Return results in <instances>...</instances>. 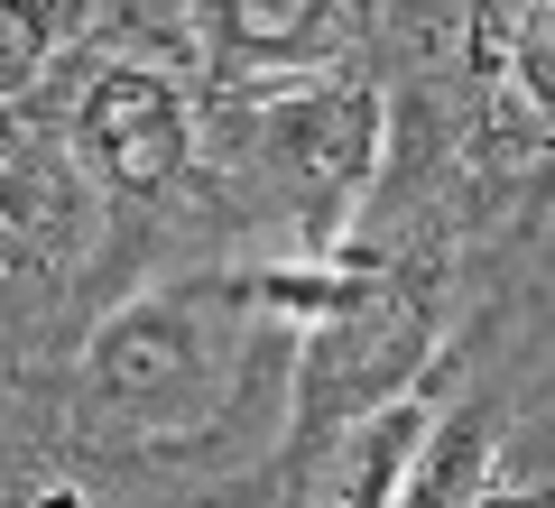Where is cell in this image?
<instances>
[{
  "mask_svg": "<svg viewBox=\"0 0 555 508\" xmlns=\"http://www.w3.org/2000/svg\"><path fill=\"white\" fill-rule=\"evenodd\" d=\"M241 277H167L112 305L83 342V416L130 444H185L222 416L250 333Z\"/></svg>",
  "mask_w": 555,
  "mask_h": 508,
  "instance_id": "1",
  "label": "cell"
},
{
  "mask_svg": "<svg viewBox=\"0 0 555 508\" xmlns=\"http://www.w3.org/2000/svg\"><path fill=\"white\" fill-rule=\"evenodd\" d=\"M436 352V314L416 305L408 287H379V277H343L334 305L306 314V342H297V463L343 434L352 416L389 407V398H416V370Z\"/></svg>",
  "mask_w": 555,
  "mask_h": 508,
  "instance_id": "2",
  "label": "cell"
},
{
  "mask_svg": "<svg viewBox=\"0 0 555 508\" xmlns=\"http://www.w3.org/2000/svg\"><path fill=\"white\" fill-rule=\"evenodd\" d=\"M379 139H389V102L371 75H297L269 83L259 102V148L306 204H315V240H334V222H352L361 185L379 167Z\"/></svg>",
  "mask_w": 555,
  "mask_h": 508,
  "instance_id": "3",
  "label": "cell"
},
{
  "mask_svg": "<svg viewBox=\"0 0 555 508\" xmlns=\"http://www.w3.org/2000/svg\"><path fill=\"white\" fill-rule=\"evenodd\" d=\"M65 148H75L83 185L93 195H167L185 177V157H195V102H185L177 75L158 65H93L75 83V112H65Z\"/></svg>",
  "mask_w": 555,
  "mask_h": 508,
  "instance_id": "4",
  "label": "cell"
},
{
  "mask_svg": "<svg viewBox=\"0 0 555 508\" xmlns=\"http://www.w3.org/2000/svg\"><path fill=\"white\" fill-rule=\"evenodd\" d=\"M93 232V185H83L65 130L0 112V277L10 287H56Z\"/></svg>",
  "mask_w": 555,
  "mask_h": 508,
  "instance_id": "5",
  "label": "cell"
},
{
  "mask_svg": "<svg viewBox=\"0 0 555 508\" xmlns=\"http://www.w3.org/2000/svg\"><path fill=\"white\" fill-rule=\"evenodd\" d=\"M352 38V0H204V65L222 83L334 75Z\"/></svg>",
  "mask_w": 555,
  "mask_h": 508,
  "instance_id": "6",
  "label": "cell"
},
{
  "mask_svg": "<svg viewBox=\"0 0 555 508\" xmlns=\"http://www.w3.org/2000/svg\"><path fill=\"white\" fill-rule=\"evenodd\" d=\"M426 426H436V398L416 389V398H389V407L352 416L343 434H324L306 453V508H389L416 444H426Z\"/></svg>",
  "mask_w": 555,
  "mask_h": 508,
  "instance_id": "7",
  "label": "cell"
},
{
  "mask_svg": "<svg viewBox=\"0 0 555 508\" xmlns=\"http://www.w3.org/2000/svg\"><path fill=\"white\" fill-rule=\"evenodd\" d=\"M491 471H500V416L481 398H454V407H436V426H426L389 508H481L500 490Z\"/></svg>",
  "mask_w": 555,
  "mask_h": 508,
  "instance_id": "8",
  "label": "cell"
},
{
  "mask_svg": "<svg viewBox=\"0 0 555 508\" xmlns=\"http://www.w3.org/2000/svg\"><path fill=\"white\" fill-rule=\"evenodd\" d=\"M75 38H83V0H0V112L38 75H56Z\"/></svg>",
  "mask_w": 555,
  "mask_h": 508,
  "instance_id": "9",
  "label": "cell"
},
{
  "mask_svg": "<svg viewBox=\"0 0 555 508\" xmlns=\"http://www.w3.org/2000/svg\"><path fill=\"white\" fill-rule=\"evenodd\" d=\"M509 83L555 120V0H528L509 28Z\"/></svg>",
  "mask_w": 555,
  "mask_h": 508,
  "instance_id": "10",
  "label": "cell"
},
{
  "mask_svg": "<svg viewBox=\"0 0 555 508\" xmlns=\"http://www.w3.org/2000/svg\"><path fill=\"white\" fill-rule=\"evenodd\" d=\"M481 508H555V490H491Z\"/></svg>",
  "mask_w": 555,
  "mask_h": 508,
  "instance_id": "11",
  "label": "cell"
},
{
  "mask_svg": "<svg viewBox=\"0 0 555 508\" xmlns=\"http://www.w3.org/2000/svg\"><path fill=\"white\" fill-rule=\"evenodd\" d=\"M0 508H10V499H0Z\"/></svg>",
  "mask_w": 555,
  "mask_h": 508,
  "instance_id": "12",
  "label": "cell"
}]
</instances>
